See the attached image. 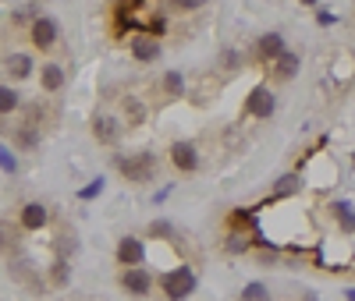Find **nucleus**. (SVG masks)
Listing matches in <instances>:
<instances>
[{"instance_id": "f257e3e1", "label": "nucleus", "mask_w": 355, "mask_h": 301, "mask_svg": "<svg viewBox=\"0 0 355 301\" xmlns=\"http://www.w3.org/2000/svg\"><path fill=\"white\" fill-rule=\"evenodd\" d=\"M157 287L167 301H189L199 287V277L189 262H174L171 269H160L157 273Z\"/></svg>"}, {"instance_id": "f03ea898", "label": "nucleus", "mask_w": 355, "mask_h": 301, "mask_svg": "<svg viewBox=\"0 0 355 301\" xmlns=\"http://www.w3.org/2000/svg\"><path fill=\"white\" fill-rule=\"evenodd\" d=\"M114 167L121 170V177L128 181V185H150V181H157V156L150 153V149H135V153H117L114 156Z\"/></svg>"}, {"instance_id": "7ed1b4c3", "label": "nucleus", "mask_w": 355, "mask_h": 301, "mask_svg": "<svg viewBox=\"0 0 355 301\" xmlns=\"http://www.w3.org/2000/svg\"><path fill=\"white\" fill-rule=\"evenodd\" d=\"M299 174L306 177V185H316V188H334L338 185V163L327 153H313L299 167Z\"/></svg>"}, {"instance_id": "20e7f679", "label": "nucleus", "mask_w": 355, "mask_h": 301, "mask_svg": "<svg viewBox=\"0 0 355 301\" xmlns=\"http://www.w3.org/2000/svg\"><path fill=\"white\" fill-rule=\"evenodd\" d=\"M8 277H11L15 284L28 287V291H36V294L46 287V280L40 277L36 259H33V255H25V252H18V255H11V259H8Z\"/></svg>"}, {"instance_id": "39448f33", "label": "nucleus", "mask_w": 355, "mask_h": 301, "mask_svg": "<svg viewBox=\"0 0 355 301\" xmlns=\"http://www.w3.org/2000/svg\"><path fill=\"white\" fill-rule=\"evenodd\" d=\"M117 284H121V291H125L128 298L142 301V298H150V294H153L157 277H153L146 266H125V269H121V277H117Z\"/></svg>"}, {"instance_id": "423d86ee", "label": "nucleus", "mask_w": 355, "mask_h": 301, "mask_svg": "<svg viewBox=\"0 0 355 301\" xmlns=\"http://www.w3.org/2000/svg\"><path fill=\"white\" fill-rule=\"evenodd\" d=\"M274 110H277V96H274V89L270 85H256L252 93L245 96V103H242V120L245 117H252V120H270L274 117Z\"/></svg>"}, {"instance_id": "0eeeda50", "label": "nucleus", "mask_w": 355, "mask_h": 301, "mask_svg": "<svg viewBox=\"0 0 355 301\" xmlns=\"http://www.w3.org/2000/svg\"><path fill=\"white\" fill-rule=\"evenodd\" d=\"M128 53H132V60L135 64H157V60L164 57V43H160V36L157 33H132L128 36Z\"/></svg>"}, {"instance_id": "6e6552de", "label": "nucleus", "mask_w": 355, "mask_h": 301, "mask_svg": "<svg viewBox=\"0 0 355 301\" xmlns=\"http://www.w3.org/2000/svg\"><path fill=\"white\" fill-rule=\"evenodd\" d=\"M284 50H288V39H284V33H277V28H274V33H263V36L252 43V53H249V57L256 60V64H266V68H270Z\"/></svg>"}, {"instance_id": "1a4fd4ad", "label": "nucleus", "mask_w": 355, "mask_h": 301, "mask_svg": "<svg viewBox=\"0 0 355 301\" xmlns=\"http://www.w3.org/2000/svg\"><path fill=\"white\" fill-rule=\"evenodd\" d=\"M114 255H117V266H121V269H125V266H146V259H150V248H146L142 237L125 234V237H117Z\"/></svg>"}, {"instance_id": "9d476101", "label": "nucleus", "mask_w": 355, "mask_h": 301, "mask_svg": "<svg viewBox=\"0 0 355 301\" xmlns=\"http://www.w3.org/2000/svg\"><path fill=\"white\" fill-rule=\"evenodd\" d=\"M89 131H93V138L100 145H117L121 142V131H125V120L114 117V113H96L93 125H89Z\"/></svg>"}, {"instance_id": "9b49d317", "label": "nucleus", "mask_w": 355, "mask_h": 301, "mask_svg": "<svg viewBox=\"0 0 355 301\" xmlns=\"http://www.w3.org/2000/svg\"><path fill=\"white\" fill-rule=\"evenodd\" d=\"M28 39H33L36 50H53L57 39H61V25H57L53 18H46V15H40L33 25H28Z\"/></svg>"}, {"instance_id": "f8f14e48", "label": "nucleus", "mask_w": 355, "mask_h": 301, "mask_svg": "<svg viewBox=\"0 0 355 301\" xmlns=\"http://www.w3.org/2000/svg\"><path fill=\"white\" fill-rule=\"evenodd\" d=\"M171 163H174V170H182V174H196L199 170V145L192 138L171 142Z\"/></svg>"}, {"instance_id": "ddd939ff", "label": "nucleus", "mask_w": 355, "mask_h": 301, "mask_svg": "<svg viewBox=\"0 0 355 301\" xmlns=\"http://www.w3.org/2000/svg\"><path fill=\"white\" fill-rule=\"evenodd\" d=\"M256 237H259V230H245V227H227V230H224V241H220V245H224V252H227V255H234V259H239V255H249V252L256 248Z\"/></svg>"}, {"instance_id": "4468645a", "label": "nucleus", "mask_w": 355, "mask_h": 301, "mask_svg": "<svg viewBox=\"0 0 355 301\" xmlns=\"http://www.w3.org/2000/svg\"><path fill=\"white\" fill-rule=\"evenodd\" d=\"M299 68H302V53L299 50H284L266 71H270V82L274 85H284L291 78H299Z\"/></svg>"}, {"instance_id": "2eb2a0df", "label": "nucleus", "mask_w": 355, "mask_h": 301, "mask_svg": "<svg viewBox=\"0 0 355 301\" xmlns=\"http://www.w3.org/2000/svg\"><path fill=\"white\" fill-rule=\"evenodd\" d=\"M25 227L21 224H15V220H0V255L4 259H11V255H18L21 252V245H25Z\"/></svg>"}, {"instance_id": "dca6fc26", "label": "nucleus", "mask_w": 355, "mask_h": 301, "mask_svg": "<svg viewBox=\"0 0 355 301\" xmlns=\"http://www.w3.org/2000/svg\"><path fill=\"white\" fill-rule=\"evenodd\" d=\"M4 71H8L11 82H25V78H33V75H36V60H33V53L15 50V53L4 57Z\"/></svg>"}, {"instance_id": "f3484780", "label": "nucleus", "mask_w": 355, "mask_h": 301, "mask_svg": "<svg viewBox=\"0 0 355 301\" xmlns=\"http://www.w3.org/2000/svg\"><path fill=\"white\" fill-rule=\"evenodd\" d=\"M40 142H43L40 125H28V120H21V125L11 128V145L18 149V153H36Z\"/></svg>"}, {"instance_id": "a211bd4d", "label": "nucleus", "mask_w": 355, "mask_h": 301, "mask_svg": "<svg viewBox=\"0 0 355 301\" xmlns=\"http://www.w3.org/2000/svg\"><path fill=\"white\" fill-rule=\"evenodd\" d=\"M306 188V177L299 174V170H288V174H281L277 181H274V188H270V202H284V199H295Z\"/></svg>"}, {"instance_id": "6ab92c4d", "label": "nucleus", "mask_w": 355, "mask_h": 301, "mask_svg": "<svg viewBox=\"0 0 355 301\" xmlns=\"http://www.w3.org/2000/svg\"><path fill=\"white\" fill-rule=\"evenodd\" d=\"M64 82H68V75H64V64H57V60H46V64L40 68V89L43 93H61L64 89Z\"/></svg>"}, {"instance_id": "aec40b11", "label": "nucleus", "mask_w": 355, "mask_h": 301, "mask_svg": "<svg viewBox=\"0 0 355 301\" xmlns=\"http://www.w3.org/2000/svg\"><path fill=\"white\" fill-rule=\"evenodd\" d=\"M18 224H21L25 230H43V227L50 224V209H46L43 202H25L21 213H18Z\"/></svg>"}, {"instance_id": "412c9836", "label": "nucleus", "mask_w": 355, "mask_h": 301, "mask_svg": "<svg viewBox=\"0 0 355 301\" xmlns=\"http://www.w3.org/2000/svg\"><path fill=\"white\" fill-rule=\"evenodd\" d=\"M146 117H150V107H146L139 96H125L121 100V120H125L128 128H142Z\"/></svg>"}, {"instance_id": "4be33fe9", "label": "nucleus", "mask_w": 355, "mask_h": 301, "mask_svg": "<svg viewBox=\"0 0 355 301\" xmlns=\"http://www.w3.org/2000/svg\"><path fill=\"white\" fill-rule=\"evenodd\" d=\"M242 68H245V53H242L239 46H224V50L217 53V71H220L224 78L239 75Z\"/></svg>"}, {"instance_id": "5701e85b", "label": "nucleus", "mask_w": 355, "mask_h": 301, "mask_svg": "<svg viewBox=\"0 0 355 301\" xmlns=\"http://www.w3.org/2000/svg\"><path fill=\"white\" fill-rule=\"evenodd\" d=\"M160 93H164V100H185V93H189L185 75L174 71V68H167V71L160 75Z\"/></svg>"}, {"instance_id": "b1692460", "label": "nucleus", "mask_w": 355, "mask_h": 301, "mask_svg": "<svg viewBox=\"0 0 355 301\" xmlns=\"http://www.w3.org/2000/svg\"><path fill=\"white\" fill-rule=\"evenodd\" d=\"M82 248V241H78V230L75 227H61L57 230V241H53V252L61 255V259H75Z\"/></svg>"}, {"instance_id": "393cba45", "label": "nucleus", "mask_w": 355, "mask_h": 301, "mask_svg": "<svg viewBox=\"0 0 355 301\" xmlns=\"http://www.w3.org/2000/svg\"><path fill=\"white\" fill-rule=\"evenodd\" d=\"M46 284L57 287V291H64V287L71 284V259H61V255H57V259L46 266Z\"/></svg>"}, {"instance_id": "a878e982", "label": "nucleus", "mask_w": 355, "mask_h": 301, "mask_svg": "<svg viewBox=\"0 0 355 301\" xmlns=\"http://www.w3.org/2000/svg\"><path fill=\"white\" fill-rule=\"evenodd\" d=\"M146 237H153L157 245H174V241H178V224H171V220H153L150 227H146Z\"/></svg>"}, {"instance_id": "bb28decb", "label": "nucleus", "mask_w": 355, "mask_h": 301, "mask_svg": "<svg viewBox=\"0 0 355 301\" xmlns=\"http://www.w3.org/2000/svg\"><path fill=\"white\" fill-rule=\"evenodd\" d=\"M15 110H21V93L15 85H0V117H8Z\"/></svg>"}, {"instance_id": "cd10ccee", "label": "nucleus", "mask_w": 355, "mask_h": 301, "mask_svg": "<svg viewBox=\"0 0 355 301\" xmlns=\"http://www.w3.org/2000/svg\"><path fill=\"white\" fill-rule=\"evenodd\" d=\"M239 298H242V301H270V287H266L263 280H249Z\"/></svg>"}, {"instance_id": "c85d7f7f", "label": "nucleus", "mask_w": 355, "mask_h": 301, "mask_svg": "<svg viewBox=\"0 0 355 301\" xmlns=\"http://www.w3.org/2000/svg\"><path fill=\"white\" fill-rule=\"evenodd\" d=\"M210 0H171V11H178V15H196V11H202Z\"/></svg>"}, {"instance_id": "c756f323", "label": "nucleus", "mask_w": 355, "mask_h": 301, "mask_svg": "<svg viewBox=\"0 0 355 301\" xmlns=\"http://www.w3.org/2000/svg\"><path fill=\"white\" fill-rule=\"evenodd\" d=\"M103 188H107V181H103V177H93V181H89V185H85V188H78V199H82V202H89V199L103 195Z\"/></svg>"}, {"instance_id": "7c9ffc66", "label": "nucleus", "mask_w": 355, "mask_h": 301, "mask_svg": "<svg viewBox=\"0 0 355 301\" xmlns=\"http://www.w3.org/2000/svg\"><path fill=\"white\" fill-rule=\"evenodd\" d=\"M352 213V202L348 199H338V202H327V217L331 220H345Z\"/></svg>"}, {"instance_id": "2f4dec72", "label": "nucleus", "mask_w": 355, "mask_h": 301, "mask_svg": "<svg viewBox=\"0 0 355 301\" xmlns=\"http://www.w3.org/2000/svg\"><path fill=\"white\" fill-rule=\"evenodd\" d=\"M224 142H227L231 153H242V149H245V135H242L239 128H227V131H224Z\"/></svg>"}, {"instance_id": "473e14b6", "label": "nucleus", "mask_w": 355, "mask_h": 301, "mask_svg": "<svg viewBox=\"0 0 355 301\" xmlns=\"http://www.w3.org/2000/svg\"><path fill=\"white\" fill-rule=\"evenodd\" d=\"M0 170H4V174H18V160L11 156L8 145H0Z\"/></svg>"}, {"instance_id": "72a5a7b5", "label": "nucleus", "mask_w": 355, "mask_h": 301, "mask_svg": "<svg viewBox=\"0 0 355 301\" xmlns=\"http://www.w3.org/2000/svg\"><path fill=\"white\" fill-rule=\"evenodd\" d=\"M334 21H338V15H334V11H327V8H320V11H316V25L327 28V25H334Z\"/></svg>"}, {"instance_id": "f704fd0d", "label": "nucleus", "mask_w": 355, "mask_h": 301, "mask_svg": "<svg viewBox=\"0 0 355 301\" xmlns=\"http://www.w3.org/2000/svg\"><path fill=\"white\" fill-rule=\"evenodd\" d=\"M302 301H320V298H316V291H302Z\"/></svg>"}, {"instance_id": "c9c22d12", "label": "nucleus", "mask_w": 355, "mask_h": 301, "mask_svg": "<svg viewBox=\"0 0 355 301\" xmlns=\"http://www.w3.org/2000/svg\"><path fill=\"white\" fill-rule=\"evenodd\" d=\"M302 8H320V0H299Z\"/></svg>"}, {"instance_id": "e433bc0d", "label": "nucleus", "mask_w": 355, "mask_h": 301, "mask_svg": "<svg viewBox=\"0 0 355 301\" xmlns=\"http://www.w3.org/2000/svg\"><path fill=\"white\" fill-rule=\"evenodd\" d=\"M345 301H355V287H348V291H345Z\"/></svg>"}, {"instance_id": "4c0bfd02", "label": "nucleus", "mask_w": 355, "mask_h": 301, "mask_svg": "<svg viewBox=\"0 0 355 301\" xmlns=\"http://www.w3.org/2000/svg\"><path fill=\"white\" fill-rule=\"evenodd\" d=\"M107 4H128V0H107Z\"/></svg>"}, {"instance_id": "58836bf2", "label": "nucleus", "mask_w": 355, "mask_h": 301, "mask_svg": "<svg viewBox=\"0 0 355 301\" xmlns=\"http://www.w3.org/2000/svg\"><path fill=\"white\" fill-rule=\"evenodd\" d=\"M36 4H50V0H36Z\"/></svg>"}, {"instance_id": "ea45409f", "label": "nucleus", "mask_w": 355, "mask_h": 301, "mask_svg": "<svg viewBox=\"0 0 355 301\" xmlns=\"http://www.w3.org/2000/svg\"><path fill=\"white\" fill-rule=\"evenodd\" d=\"M352 163H355V153H352Z\"/></svg>"}]
</instances>
